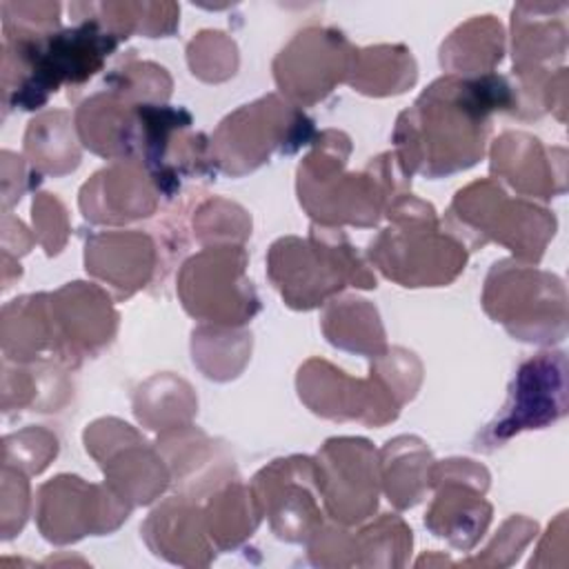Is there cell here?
I'll use <instances>...</instances> for the list:
<instances>
[{
	"label": "cell",
	"mask_w": 569,
	"mask_h": 569,
	"mask_svg": "<svg viewBox=\"0 0 569 569\" xmlns=\"http://www.w3.org/2000/svg\"><path fill=\"white\" fill-rule=\"evenodd\" d=\"M24 156L42 173L62 176L73 171L80 153L71 136L69 116L64 111H49L33 118L24 136Z\"/></svg>",
	"instance_id": "obj_12"
},
{
	"label": "cell",
	"mask_w": 569,
	"mask_h": 569,
	"mask_svg": "<svg viewBox=\"0 0 569 569\" xmlns=\"http://www.w3.org/2000/svg\"><path fill=\"white\" fill-rule=\"evenodd\" d=\"M29 445H31V429H24L20 433H9L4 438V465L24 469L27 473H40L49 465V460L58 453L56 436L36 449Z\"/></svg>",
	"instance_id": "obj_14"
},
{
	"label": "cell",
	"mask_w": 569,
	"mask_h": 569,
	"mask_svg": "<svg viewBox=\"0 0 569 569\" xmlns=\"http://www.w3.org/2000/svg\"><path fill=\"white\" fill-rule=\"evenodd\" d=\"M356 49L340 31L305 29L276 58L273 76L291 100H322L336 82L351 73Z\"/></svg>",
	"instance_id": "obj_6"
},
{
	"label": "cell",
	"mask_w": 569,
	"mask_h": 569,
	"mask_svg": "<svg viewBox=\"0 0 569 569\" xmlns=\"http://www.w3.org/2000/svg\"><path fill=\"white\" fill-rule=\"evenodd\" d=\"M380 467L385 469L382 482L389 500L398 509L413 507L422 489L429 487V449L418 438L400 436L389 440L380 453Z\"/></svg>",
	"instance_id": "obj_11"
},
{
	"label": "cell",
	"mask_w": 569,
	"mask_h": 569,
	"mask_svg": "<svg viewBox=\"0 0 569 569\" xmlns=\"http://www.w3.org/2000/svg\"><path fill=\"white\" fill-rule=\"evenodd\" d=\"M298 380L329 389L318 391L313 387H298L300 398L309 405V409L331 420L351 418L367 425H385L393 420L400 409L398 400L373 373L369 380H353L325 360H309L305 367H300Z\"/></svg>",
	"instance_id": "obj_9"
},
{
	"label": "cell",
	"mask_w": 569,
	"mask_h": 569,
	"mask_svg": "<svg viewBox=\"0 0 569 569\" xmlns=\"http://www.w3.org/2000/svg\"><path fill=\"white\" fill-rule=\"evenodd\" d=\"M567 362L565 353H540L520 365L509 400L502 413L496 416L482 436H478L476 447L487 449V445L502 442L522 429H540L567 411Z\"/></svg>",
	"instance_id": "obj_5"
},
{
	"label": "cell",
	"mask_w": 569,
	"mask_h": 569,
	"mask_svg": "<svg viewBox=\"0 0 569 569\" xmlns=\"http://www.w3.org/2000/svg\"><path fill=\"white\" fill-rule=\"evenodd\" d=\"M387 216L393 224L369 247V258L387 278L402 287H438L465 269V247L438 233L440 227L431 204L409 193L393 200Z\"/></svg>",
	"instance_id": "obj_2"
},
{
	"label": "cell",
	"mask_w": 569,
	"mask_h": 569,
	"mask_svg": "<svg viewBox=\"0 0 569 569\" xmlns=\"http://www.w3.org/2000/svg\"><path fill=\"white\" fill-rule=\"evenodd\" d=\"M316 136L313 120L278 96H264L229 113L216 129L209 151L222 171L242 176L269 160L271 151L293 153Z\"/></svg>",
	"instance_id": "obj_4"
},
{
	"label": "cell",
	"mask_w": 569,
	"mask_h": 569,
	"mask_svg": "<svg viewBox=\"0 0 569 569\" xmlns=\"http://www.w3.org/2000/svg\"><path fill=\"white\" fill-rule=\"evenodd\" d=\"M311 485H318L316 462L307 456L273 460L253 478L251 491L278 538L307 542L322 529Z\"/></svg>",
	"instance_id": "obj_7"
},
{
	"label": "cell",
	"mask_w": 569,
	"mask_h": 569,
	"mask_svg": "<svg viewBox=\"0 0 569 569\" xmlns=\"http://www.w3.org/2000/svg\"><path fill=\"white\" fill-rule=\"evenodd\" d=\"M269 278L293 309H313L347 284L371 289L376 278L365 269L340 229L311 227V240L280 238L269 251Z\"/></svg>",
	"instance_id": "obj_3"
},
{
	"label": "cell",
	"mask_w": 569,
	"mask_h": 569,
	"mask_svg": "<svg viewBox=\"0 0 569 569\" xmlns=\"http://www.w3.org/2000/svg\"><path fill=\"white\" fill-rule=\"evenodd\" d=\"M513 104L518 93L505 76L438 78L398 118L393 142L402 173L438 178L476 164L485 151L489 116L511 111Z\"/></svg>",
	"instance_id": "obj_1"
},
{
	"label": "cell",
	"mask_w": 569,
	"mask_h": 569,
	"mask_svg": "<svg viewBox=\"0 0 569 569\" xmlns=\"http://www.w3.org/2000/svg\"><path fill=\"white\" fill-rule=\"evenodd\" d=\"M260 505L251 489L240 482L224 487L218 496H211V502L204 511V522L209 536L218 547H236L256 529L260 520Z\"/></svg>",
	"instance_id": "obj_13"
},
{
	"label": "cell",
	"mask_w": 569,
	"mask_h": 569,
	"mask_svg": "<svg viewBox=\"0 0 569 569\" xmlns=\"http://www.w3.org/2000/svg\"><path fill=\"white\" fill-rule=\"evenodd\" d=\"M429 485L447 480V487L438 485L440 491L431 511L425 518V525L440 538H447L453 547L469 549L482 536L489 525L491 507L478 493H469L458 478L431 467Z\"/></svg>",
	"instance_id": "obj_10"
},
{
	"label": "cell",
	"mask_w": 569,
	"mask_h": 569,
	"mask_svg": "<svg viewBox=\"0 0 569 569\" xmlns=\"http://www.w3.org/2000/svg\"><path fill=\"white\" fill-rule=\"evenodd\" d=\"M316 478L329 516L353 525L369 518L378 505V478H356L378 469L373 447L362 438H331L318 453Z\"/></svg>",
	"instance_id": "obj_8"
}]
</instances>
